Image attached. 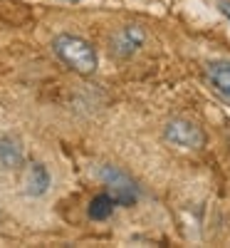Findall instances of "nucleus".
<instances>
[{"instance_id":"9","label":"nucleus","mask_w":230,"mask_h":248,"mask_svg":"<svg viewBox=\"0 0 230 248\" xmlns=\"http://www.w3.org/2000/svg\"><path fill=\"white\" fill-rule=\"evenodd\" d=\"M218 10H220V13H223V15L230 20V0H218Z\"/></svg>"},{"instance_id":"7","label":"nucleus","mask_w":230,"mask_h":248,"mask_svg":"<svg viewBox=\"0 0 230 248\" xmlns=\"http://www.w3.org/2000/svg\"><path fill=\"white\" fill-rule=\"evenodd\" d=\"M25 164V149L23 141L13 134L0 137V167L3 169H20Z\"/></svg>"},{"instance_id":"8","label":"nucleus","mask_w":230,"mask_h":248,"mask_svg":"<svg viewBox=\"0 0 230 248\" xmlns=\"http://www.w3.org/2000/svg\"><path fill=\"white\" fill-rule=\"evenodd\" d=\"M114 199L104 191V194H97L92 201H89V206H87V214H89V218L92 221H107L112 214H114Z\"/></svg>"},{"instance_id":"10","label":"nucleus","mask_w":230,"mask_h":248,"mask_svg":"<svg viewBox=\"0 0 230 248\" xmlns=\"http://www.w3.org/2000/svg\"><path fill=\"white\" fill-rule=\"evenodd\" d=\"M62 3H82V0H62Z\"/></svg>"},{"instance_id":"6","label":"nucleus","mask_w":230,"mask_h":248,"mask_svg":"<svg viewBox=\"0 0 230 248\" xmlns=\"http://www.w3.org/2000/svg\"><path fill=\"white\" fill-rule=\"evenodd\" d=\"M205 82L223 99L230 102V60H208L205 62Z\"/></svg>"},{"instance_id":"4","label":"nucleus","mask_w":230,"mask_h":248,"mask_svg":"<svg viewBox=\"0 0 230 248\" xmlns=\"http://www.w3.org/2000/svg\"><path fill=\"white\" fill-rule=\"evenodd\" d=\"M144 43H146V30L141 25H124L112 35L109 52L119 60H129L144 47Z\"/></svg>"},{"instance_id":"3","label":"nucleus","mask_w":230,"mask_h":248,"mask_svg":"<svg viewBox=\"0 0 230 248\" xmlns=\"http://www.w3.org/2000/svg\"><path fill=\"white\" fill-rule=\"evenodd\" d=\"M163 139L171 144V147L186 149V152H201L205 147V132L203 127H198L196 122L186 119V117H173L163 124Z\"/></svg>"},{"instance_id":"1","label":"nucleus","mask_w":230,"mask_h":248,"mask_svg":"<svg viewBox=\"0 0 230 248\" xmlns=\"http://www.w3.org/2000/svg\"><path fill=\"white\" fill-rule=\"evenodd\" d=\"M52 52L55 57L62 62L65 67H70L72 72L82 75V77H89L97 72L99 67V55L94 50V45L89 40L72 35V32H59L52 37Z\"/></svg>"},{"instance_id":"2","label":"nucleus","mask_w":230,"mask_h":248,"mask_svg":"<svg viewBox=\"0 0 230 248\" xmlns=\"http://www.w3.org/2000/svg\"><path fill=\"white\" fill-rule=\"evenodd\" d=\"M99 181L107 186V194L114 199L116 206H124V209H131V206L139 203L141 199V186L119 167L114 164H101L97 171Z\"/></svg>"},{"instance_id":"5","label":"nucleus","mask_w":230,"mask_h":248,"mask_svg":"<svg viewBox=\"0 0 230 248\" xmlns=\"http://www.w3.org/2000/svg\"><path fill=\"white\" fill-rule=\"evenodd\" d=\"M52 186V176L50 169L45 167L43 161H30L28 169H25V179H23V191L30 199H40L50 191Z\"/></svg>"}]
</instances>
